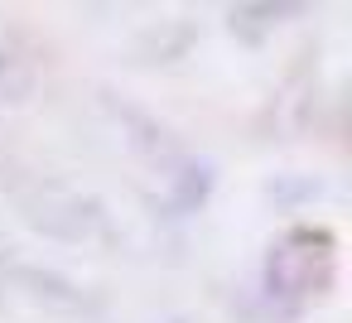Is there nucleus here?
<instances>
[{
  "mask_svg": "<svg viewBox=\"0 0 352 323\" xmlns=\"http://www.w3.org/2000/svg\"><path fill=\"white\" fill-rule=\"evenodd\" d=\"M333 275H338V241H333V232L328 227H289L265 251L261 289H265L270 309L294 313L299 304L328 294Z\"/></svg>",
  "mask_w": 352,
  "mask_h": 323,
  "instance_id": "1",
  "label": "nucleus"
},
{
  "mask_svg": "<svg viewBox=\"0 0 352 323\" xmlns=\"http://www.w3.org/2000/svg\"><path fill=\"white\" fill-rule=\"evenodd\" d=\"M15 208L20 217L54 236V241H68V246H97V241H111V217L107 208L92 198V193H78V188H63V183H25L15 193Z\"/></svg>",
  "mask_w": 352,
  "mask_h": 323,
  "instance_id": "2",
  "label": "nucleus"
},
{
  "mask_svg": "<svg viewBox=\"0 0 352 323\" xmlns=\"http://www.w3.org/2000/svg\"><path fill=\"white\" fill-rule=\"evenodd\" d=\"M0 299L15 304V309H30V313H44V318L97 313V299L82 285H73L63 270L30 265V260H6V256H0Z\"/></svg>",
  "mask_w": 352,
  "mask_h": 323,
  "instance_id": "3",
  "label": "nucleus"
},
{
  "mask_svg": "<svg viewBox=\"0 0 352 323\" xmlns=\"http://www.w3.org/2000/svg\"><path fill=\"white\" fill-rule=\"evenodd\" d=\"M107 107H111V116H116V126H121L126 150H131V155H140L150 169L169 174V169H179V164L188 159V155H184V145H179V135H174L169 126H160L150 111L131 107L126 97H107Z\"/></svg>",
  "mask_w": 352,
  "mask_h": 323,
  "instance_id": "4",
  "label": "nucleus"
},
{
  "mask_svg": "<svg viewBox=\"0 0 352 323\" xmlns=\"http://www.w3.org/2000/svg\"><path fill=\"white\" fill-rule=\"evenodd\" d=\"M208 193H212V164L188 155L179 169H169V174H164L160 212H169V217H188V212H198V208L208 203Z\"/></svg>",
  "mask_w": 352,
  "mask_h": 323,
  "instance_id": "5",
  "label": "nucleus"
},
{
  "mask_svg": "<svg viewBox=\"0 0 352 323\" xmlns=\"http://www.w3.org/2000/svg\"><path fill=\"white\" fill-rule=\"evenodd\" d=\"M285 15H294V5H270V0H241V5H232V10H227V30H232L241 44H261V39H270V30H275Z\"/></svg>",
  "mask_w": 352,
  "mask_h": 323,
  "instance_id": "6",
  "label": "nucleus"
},
{
  "mask_svg": "<svg viewBox=\"0 0 352 323\" xmlns=\"http://www.w3.org/2000/svg\"><path fill=\"white\" fill-rule=\"evenodd\" d=\"M30 92H34V63H30V54L15 49L10 39H0V102L20 107Z\"/></svg>",
  "mask_w": 352,
  "mask_h": 323,
  "instance_id": "7",
  "label": "nucleus"
},
{
  "mask_svg": "<svg viewBox=\"0 0 352 323\" xmlns=\"http://www.w3.org/2000/svg\"><path fill=\"white\" fill-rule=\"evenodd\" d=\"M270 198L275 203H309V198H318V179H304V174H280L275 183H270Z\"/></svg>",
  "mask_w": 352,
  "mask_h": 323,
  "instance_id": "8",
  "label": "nucleus"
}]
</instances>
